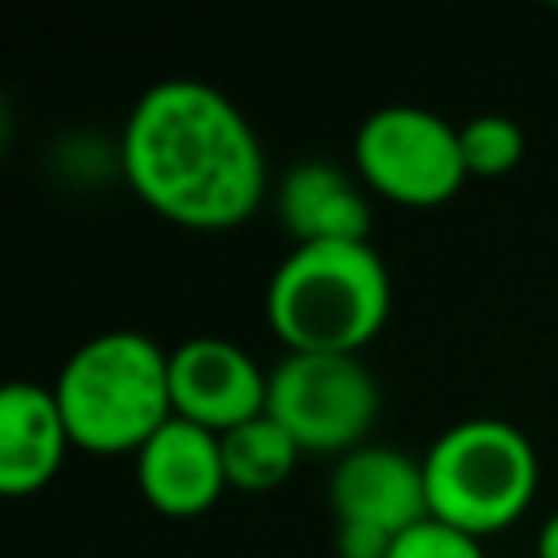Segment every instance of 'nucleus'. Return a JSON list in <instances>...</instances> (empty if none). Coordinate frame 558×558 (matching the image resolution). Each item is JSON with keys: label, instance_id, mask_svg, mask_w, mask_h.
<instances>
[{"label": "nucleus", "instance_id": "obj_4", "mask_svg": "<svg viewBox=\"0 0 558 558\" xmlns=\"http://www.w3.org/2000/svg\"><path fill=\"white\" fill-rule=\"evenodd\" d=\"M536 480V449L506 418H462L445 427L423 453L432 519L475 541L510 527L532 506Z\"/></svg>", "mask_w": 558, "mask_h": 558}, {"label": "nucleus", "instance_id": "obj_5", "mask_svg": "<svg viewBox=\"0 0 558 558\" xmlns=\"http://www.w3.org/2000/svg\"><path fill=\"white\" fill-rule=\"evenodd\" d=\"M266 414L301 453H349L379 414L375 375L357 353H283L266 375Z\"/></svg>", "mask_w": 558, "mask_h": 558}, {"label": "nucleus", "instance_id": "obj_8", "mask_svg": "<svg viewBox=\"0 0 558 558\" xmlns=\"http://www.w3.org/2000/svg\"><path fill=\"white\" fill-rule=\"evenodd\" d=\"M327 497L336 523H362L392 541L432 519L423 458H410L392 445H357L336 458Z\"/></svg>", "mask_w": 558, "mask_h": 558}, {"label": "nucleus", "instance_id": "obj_2", "mask_svg": "<svg viewBox=\"0 0 558 558\" xmlns=\"http://www.w3.org/2000/svg\"><path fill=\"white\" fill-rule=\"evenodd\" d=\"M392 310V279L371 240L292 244L266 283V323L288 353H357Z\"/></svg>", "mask_w": 558, "mask_h": 558}, {"label": "nucleus", "instance_id": "obj_15", "mask_svg": "<svg viewBox=\"0 0 558 558\" xmlns=\"http://www.w3.org/2000/svg\"><path fill=\"white\" fill-rule=\"evenodd\" d=\"M392 536L362 527V523H336V554L340 558H388Z\"/></svg>", "mask_w": 558, "mask_h": 558}, {"label": "nucleus", "instance_id": "obj_9", "mask_svg": "<svg viewBox=\"0 0 558 558\" xmlns=\"http://www.w3.org/2000/svg\"><path fill=\"white\" fill-rule=\"evenodd\" d=\"M135 480L153 510L192 519L227 493L222 440L179 414H170L135 453Z\"/></svg>", "mask_w": 558, "mask_h": 558}, {"label": "nucleus", "instance_id": "obj_1", "mask_svg": "<svg viewBox=\"0 0 558 558\" xmlns=\"http://www.w3.org/2000/svg\"><path fill=\"white\" fill-rule=\"evenodd\" d=\"M122 174L174 227L227 231L266 196V153L248 118L201 78H161L126 113Z\"/></svg>", "mask_w": 558, "mask_h": 558}, {"label": "nucleus", "instance_id": "obj_7", "mask_svg": "<svg viewBox=\"0 0 558 558\" xmlns=\"http://www.w3.org/2000/svg\"><path fill=\"white\" fill-rule=\"evenodd\" d=\"M266 375L235 340L192 336L170 349V405L179 418L222 436L266 414Z\"/></svg>", "mask_w": 558, "mask_h": 558}, {"label": "nucleus", "instance_id": "obj_11", "mask_svg": "<svg viewBox=\"0 0 558 558\" xmlns=\"http://www.w3.org/2000/svg\"><path fill=\"white\" fill-rule=\"evenodd\" d=\"M70 427L52 388L13 379L0 392V493L31 497L39 493L65 462Z\"/></svg>", "mask_w": 558, "mask_h": 558}, {"label": "nucleus", "instance_id": "obj_16", "mask_svg": "<svg viewBox=\"0 0 558 558\" xmlns=\"http://www.w3.org/2000/svg\"><path fill=\"white\" fill-rule=\"evenodd\" d=\"M536 558H558V510L536 532Z\"/></svg>", "mask_w": 558, "mask_h": 558}, {"label": "nucleus", "instance_id": "obj_13", "mask_svg": "<svg viewBox=\"0 0 558 558\" xmlns=\"http://www.w3.org/2000/svg\"><path fill=\"white\" fill-rule=\"evenodd\" d=\"M466 179H501L523 161V126L506 113H475L458 126Z\"/></svg>", "mask_w": 558, "mask_h": 558}, {"label": "nucleus", "instance_id": "obj_3", "mask_svg": "<svg viewBox=\"0 0 558 558\" xmlns=\"http://www.w3.org/2000/svg\"><path fill=\"white\" fill-rule=\"evenodd\" d=\"M48 388L70 440L87 453H140V445L174 414L170 349L126 327L83 340Z\"/></svg>", "mask_w": 558, "mask_h": 558}, {"label": "nucleus", "instance_id": "obj_10", "mask_svg": "<svg viewBox=\"0 0 558 558\" xmlns=\"http://www.w3.org/2000/svg\"><path fill=\"white\" fill-rule=\"evenodd\" d=\"M279 222L292 244H353L371 240V201L362 179L336 161H296L279 179Z\"/></svg>", "mask_w": 558, "mask_h": 558}, {"label": "nucleus", "instance_id": "obj_6", "mask_svg": "<svg viewBox=\"0 0 558 558\" xmlns=\"http://www.w3.org/2000/svg\"><path fill=\"white\" fill-rule=\"evenodd\" d=\"M357 179L397 205H440L466 183L458 126L423 105H379L353 135Z\"/></svg>", "mask_w": 558, "mask_h": 558}, {"label": "nucleus", "instance_id": "obj_14", "mask_svg": "<svg viewBox=\"0 0 558 558\" xmlns=\"http://www.w3.org/2000/svg\"><path fill=\"white\" fill-rule=\"evenodd\" d=\"M388 558H484V554H480V541L475 536L427 519V523L410 527L405 536H397L392 549H388Z\"/></svg>", "mask_w": 558, "mask_h": 558}, {"label": "nucleus", "instance_id": "obj_12", "mask_svg": "<svg viewBox=\"0 0 558 558\" xmlns=\"http://www.w3.org/2000/svg\"><path fill=\"white\" fill-rule=\"evenodd\" d=\"M218 440H222L227 488H240V493H270V488H279L292 475L296 458H301V445L270 414H257V418L222 432Z\"/></svg>", "mask_w": 558, "mask_h": 558}]
</instances>
